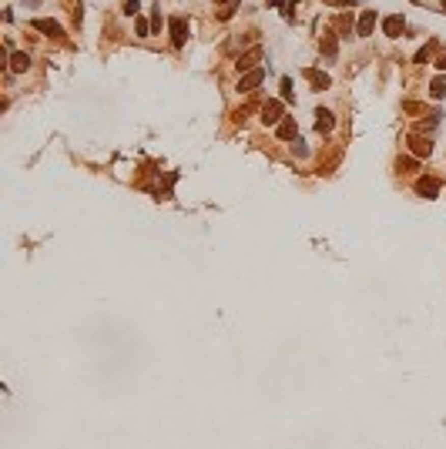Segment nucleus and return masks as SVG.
Returning <instances> with one entry per match:
<instances>
[{
  "instance_id": "nucleus-5",
  "label": "nucleus",
  "mask_w": 446,
  "mask_h": 449,
  "mask_svg": "<svg viewBox=\"0 0 446 449\" xmlns=\"http://www.w3.org/2000/svg\"><path fill=\"white\" fill-rule=\"evenodd\" d=\"M373 27H376V10H366V14L359 17V24H356V34H359V37H369Z\"/></svg>"
},
{
  "instance_id": "nucleus-18",
  "label": "nucleus",
  "mask_w": 446,
  "mask_h": 449,
  "mask_svg": "<svg viewBox=\"0 0 446 449\" xmlns=\"http://www.w3.org/2000/svg\"><path fill=\"white\" fill-rule=\"evenodd\" d=\"M396 168H399V171H413V168H416V161H413V158H399V161H396Z\"/></svg>"
},
{
  "instance_id": "nucleus-21",
  "label": "nucleus",
  "mask_w": 446,
  "mask_h": 449,
  "mask_svg": "<svg viewBox=\"0 0 446 449\" xmlns=\"http://www.w3.org/2000/svg\"><path fill=\"white\" fill-rule=\"evenodd\" d=\"M433 47H436V44H426V47H423L420 54H416V64H423V61H426V57H430V50H433Z\"/></svg>"
},
{
  "instance_id": "nucleus-23",
  "label": "nucleus",
  "mask_w": 446,
  "mask_h": 449,
  "mask_svg": "<svg viewBox=\"0 0 446 449\" xmlns=\"http://www.w3.org/2000/svg\"><path fill=\"white\" fill-rule=\"evenodd\" d=\"M134 27H138V34H141V37H148V31H151V27H148L145 20H141V17H138V20H134Z\"/></svg>"
},
{
  "instance_id": "nucleus-8",
  "label": "nucleus",
  "mask_w": 446,
  "mask_h": 449,
  "mask_svg": "<svg viewBox=\"0 0 446 449\" xmlns=\"http://www.w3.org/2000/svg\"><path fill=\"white\" fill-rule=\"evenodd\" d=\"M332 124H336V121H332V111L319 107V111H316V131H319V134H329V131H332Z\"/></svg>"
},
{
  "instance_id": "nucleus-25",
  "label": "nucleus",
  "mask_w": 446,
  "mask_h": 449,
  "mask_svg": "<svg viewBox=\"0 0 446 449\" xmlns=\"http://www.w3.org/2000/svg\"><path fill=\"white\" fill-rule=\"evenodd\" d=\"M268 4H272V7H285V4H289V0H268Z\"/></svg>"
},
{
  "instance_id": "nucleus-19",
  "label": "nucleus",
  "mask_w": 446,
  "mask_h": 449,
  "mask_svg": "<svg viewBox=\"0 0 446 449\" xmlns=\"http://www.w3.org/2000/svg\"><path fill=\"white\" fill-rule=\"evenodd\" d=\"M339 31H342V34L352 31V14H342V17H339Z\"/></svg>"
},
{
  "instance_id": "nucleus-2",
  "label": "nucleus",
  "mask_w": 446,
  "mask_h": 449,
  "mask_svg": "<svg viewBox=\"0 0 446 449\" xmlns=\"http://www.w3.org/2000/svg\"><path fill=\"white\" fill-rule=\"evenodd\" d=\"M439 188H443V181H439V178H420V181H416V191H420L423 198H436Z\"/></svg>"
},
{
  "instance_id": "nucleus-24",
  "label": "nucleus",
  "mask_w": 446,
  "mask_h": 449,
  "mask_svg": "<svg viewBox=\"0 0 446 449\" xmlns=\"http://www.w3.org/2000/svg\"><path fill=\"white\" fill-rule=\"evenodd\" d=\"M436 67H439V71H446V54H443V57H439V61H436Z\"/></svg>"
},
{
  "instance_id": "nucleus-22",
  "label": "nucleus",
  "mask_w": 446,
  "mask_h": 449,
  "mask_svg": "<svg viewBox=\"0 0 446 449\" xmlns=\"http://www.w3.org/2000/svg\"><path fill=\"white\" fill-rule=\"evenodd\" d=\"M322 4H329V7H352L356 0H322Z\"/></svg>"
},
{
  "instance_id": "nucleus-27",
  "label": "nucleus",
  "mask_w": 446,
  "mask_h": 449,
  "mask_svg": "<svg viewBox=\"0 0 446 449\" xmlns=\"http://www.w3.org/2000/svg\"><path fill=\"white\" fill-rule=\"evenodd\" d=\"M443 10H446V4H443Z\"/></svg>"
},
{
  "instance_id": "nucleus-16",
  "label": "nucleus",
  "mask_w": 446,
  "mask_h": 449,
  "mask_svg": "<svg viewBox=\"0 0 446 449\" xmlns=\"http://www.w3.org/2000/svg\"><path fill=\"white\" fill-rule=\"evenodd\" d=\"M138 10H141L138 0H124V14H128V17H138Z\"/></svg>"
},
{
  "instance_id": "nucleus-26",
  "label": "nucleus",
  "mask_w": 446,
  "mask_h": 449,
  "mask_svg": "<svg viewBox=\"0 0 446 449\" xmlns=\"http://www.w3.org/2000/svg\"><path fill=\"white\" fill-rule=\"evenodd\" d=\"M218 4H228V0H218Z\"/></svg>"
},
{
  "instance_id": "nucleus-17",
  "label": "nucleus",
  "mask_w": 446,
  "mask_h": 449,
  "mask_svg": "<svg viewBox=\"0 0 446 449\" xmlns=\"http://www.w3.org/2000/svg\"><path fill=\"white\" fill-rule=\"evenodd\" d=\"M292 94H295V91H292V80L282 77V97H285V101H292Z\"/></svg>"
},
{
  "instance_id": "nucleus-7",
  "label": "nucleus",
  "mask_w": 446,
  "mask_h": 449,
  "mask_svg": "<svg viewBox=\"0 0 446 449\" xmlns=\"http://www.w3.org/2000/svg\"><path fill=\"white\" fill-rule=\"evenodd\" d=\"M262 77H265V71H262V67L248 71L242 80H238V91H252V88H259V84H262Z\"/></svg>"
},
{
  "instance_id": "nucleus-12",
  "label": "nucleus",
  "mask_w": 446,
  "mask_h": 449,
  "mask_svg": "<svg viewBox=\"0 0 446 449\" xmlns=\"http://www.w3.org/2000/svg\"><path fill=\"white\" fill-rule=\"evenodd\" d=\"M409 148H413V154H420V158L433 151V145L426 141V137H420V134H413V137H409Z\"/></svg>"
},
{
  "instance_id": "nucleus-4",
  "label": "nucleus",
  "mask_w": 446,
  "mask_h": 449,
  "mask_svg": "<svg viewBox=\"0 0 446 449\" xmlns=\"http://www.w3.org/2000/svg\"><path fill=\"white\" fill-rule=\"evenodd\" d=\"M382 31H386V37H399V34L406 31V20L403 17H386V20H382Z\"/></svg>"
},
{
  "instance_id": "nucleus-15",
  "label": "nucleus",
  "mask_w": 446,
  "mask_h": 449,
  "mask_svg": "<svg viewBox=\"0 0 446 449\" xmlns=\"http://www.w3.org/2000/svg\"><path fill=\"white\" fill-rule=\"evenodd\" d=\"M430 94H433V97H443V94H446V74H439V77L430 84Z\"/></svg>"
},
{
  "instance_id": "nucleus-13",
  "label": "nucleus",
  "mask_w": 446,
  "mask_h": 449,
  "mask_svg": "<svg viewBox=\"0 0 446 449\" xmlns=\"http://www.w3.org/2000/svg\"><path fill=\"white\" fill-rule=\"evenodd\" d=\"M27 67H31V57L27 54H10V71H27Z\"/></svg>"
},
{
  "instance_id": "nucleus-9",
  "label": "nucleus",
  "mask_w": 446,
  "mask_h": 449,
  "mask_svg": "<svg viewBox=\"0 0 446 449\" xmlns=\"http://www.w3.org/2000/svg\"><path fill=\"white\" fill-rule=\"evenodd\" d=\"M295 134H299V128H295V118H282V121H278V137H282V141H292Z\"/></svg>"
},
{
  "instance_id": "nucleus-14",
  "label": "nucleus",
  "mask_w": 446,
  "mask_h": 449,
  "mask_svg": "<svg viewBox=\"0 0 446 449\" xmlns=\"http://www.w3.org/2000/svg\"><path fill=\"white\" fill-rule=\"evenodd\" d=\"M336 50H339V44H336V34H325V37H322V54H325V57H336Z\"/></svg>"
},
{
  "instance_id": "nucleus-11",
  "label": "nucleus",
  "mask_w": 446,
  "mask_h": 449,
  "mask_svg": "<svg viewBox=\"0 0 446 449\" xmlns=\"http://www.w3.org/2000/svg\"><path fill=\"white\" fill-rule=\"evenodd\" d=\"M305 77H309V84L316 91H322V88H329L332 80H329V74H322V71H305Z\"/></svg>"
},
{
  "instance_id": "nucleus-6",
  "label": "nucleus",
  "mask_w": 446,
  "mask_h": 449,
  "mask_svg": "<svg viewBox=\"0 0 446 449\" xmlns=\"http://www.w3.org/2000/svg\"><path fill=\"white\" fill-rule=\"evenodd\" d=\"M34 31H41V34H50V37H64V31H61V24H54V20H47V17H41V20H34Z\"/></svg>"
},
{
  "instance_id": "nucleus-3",
  "label": "nucleus",
  "mask_w": 446,
  "mask_h": 449,
  "mask_svg": "<svg viewBox=\"0 0 446 449\" xmlns=\"http://www.w3.org/2000/svg\"><path fill=\"white\" fill-rule=\"evenodd\" d=\"M282 118H285V114H282V104H278V101L262 104V121H265V124H278Z\"/></svg>"
},
{
  "instance_id": "nucleus-20",
  "label": "nucleus",
  "mask_w": 446,
  "mask_h": 449,
  "mask_svg": "<svg viewBox=\"0 0 446 449\" xmlns=\"http://www.w3.org/2000/svg\"><path fill=\"white\" fill-rule=\"evenodd\" d=\"M151 27H154V31H161V7H154V14H151Z\"/></svg>"
},
{
  "instance_id": "nucleus-10",
  "label": "nucleus",
  "mask_w": 446,
  "mask_h": 449,
  "mask_svg": "<svg viewBox=\"0 0 446 449\" xmlns=\"http://www.w3.org/2000/svg\"><path fill=\"white\" fill-rule=\"evenodd\" d=\"M259 61H262V47H252L248 54L238 57V71H248V67H252V64H259Z\"/></svg>"
},
{
  "instance_id": "nucleus-1",
  "label": "nucleus",
  "mask_w": 446,
  "mask_h": 449,
  "mask_svg": "<svg viewBox=\"0 0 446 449\" xmlns=\"http://www.w3.org/2000/svg\"><path fill=\"white\" fill-rule=\"evenodd\" d=\"M168 31H171V44L181 47V44L188 40V20H185V17H171V20H168Z\"/></svg>"
}]
</instances>
